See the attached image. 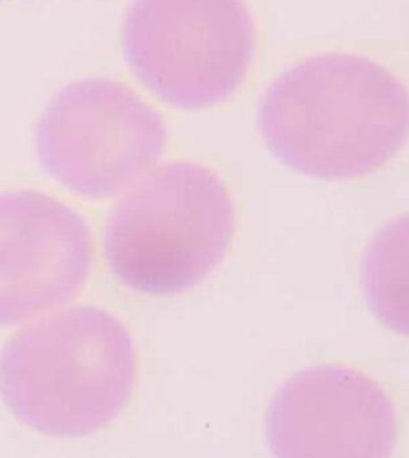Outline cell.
Masks as SVG:
<instances>
[{"label":"cell","instance_id":"obj_1","mask_svg":"<svg viewBox=\"0 0 409 458\" xmlns=\"http://www.w3.org/2000/svg\"><path fill=\"white\" fill-rule=\"evenodd\" d=\"M258 126L268 150L291 170L325 181L362 178L405 146L408 93L365 56L319 55L268 87Z\"/></svg>","mask_w":409,"mask_h":458},{"label":"cell","instance_id":"obj_2","mask_svg":"<svg viewBox=\"0 0 409 458\" xmlns=\"http://www.w3.org/2000/svg\"><path fill=\"white\" fill-rule=\"evenodd\" d=\"M138 376L132 335L109 311L77 305L21 325L0 350V399L24 427L89 437L127 406Z\"/></svg>","mask_w":409,"mask_h":458},{"label":"cell","instance_id":"obj_3","mask_svg":"<svg viewBox=\"0 0 409 458\" xmlns=\"http://www.w3.org/2000/svg\"><path fill=\"white\" fill-rule=\"evenodd\" d=\"M234 230V201L216 173L199 163H165L112 208L106 260L127 288L175 296L215 272Z\"/></svg>","mask_w":409,"mask_h":458},{"label":"cell","instance_id":"obj_4","mask_svg":"<svg viewBox=\"0 0 409 458\" xmlns=\"http://www.w3.org/2000/svg\"><path fill=\"white\" fill-rule=\"evenodd\" d=\"M254 38L243 0H133L122 28L136 79L184 111L231 97L251 66Z\"/></svg>","mask_w":409,"mask_h":458},{"label":"cell","instance_id":"obj_5","mask_svg":"<svg viewBox=\"0 0 409 458\" xmlns=\"http://www.w3.org/2000/svg\"><path fill=\"white\" fill-rule=\"evenodd\" d=\"M166 140L162 115L133 89L109 79H85L47 104L36 128V156L69 192L105 199L150 171Z\"/></svg>","mask_w":409,"mask_h":458},{"label":"cell","instance_id":"obj_6","mask_svg":"<svg viewBox=\"0 0 409 458\" xmlns=\"http://www.w3.org/2000/svg\"><path fill=\"white\" fill-rule=\"evenodd\" d=\"M89 222L38 191L0 192V327L74 301L93 264Z\"/></svg>","mask_w":409,"mask_h":458},{"label":"cell","instance_id":"obj_7","mask_svg":"<svg viewBox=\"0 0 409 458\" xmlns=\"http://www.w3.org/2000/svg\"><path fill=\"white\" fill-rule=\"evenodd\" d=\"M396 429L388 393L344 366L293 376L276 393L266 421L270 451L285 458L388 457Z\"/></svg>","mask_w":409,"mask_h":458}]
</instances>
